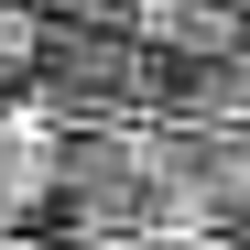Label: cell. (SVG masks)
Instances as JSON below:
<instances>
[{"mask_svg":"<svg viewBox=\"0 0 250 250\" xmlns=\"http://www.w3.org/2000/svg\"><path fill=\"white\" fill-rule=\"evenodd\" d=\"M55 185H65V120L22 87V98H0V229H33L55 207Z\"/></svg>","mask_w":250,"mask_h":250,"instance_id":"6da1fadb","label":"cell"},{"mask_svg":"<svg viewBox=\"0 0 250 250\" xmlns=\"http://www.w3.org/2000/svg\"><path fill=\"white\" fill-rule=\"evenodd\" d=\"M44 22H131V0H33Z\"/></svg>","mask_w":250,"mask_h":250,"instance_id":"7a4b0ae2","label":"cell"}]
</instances>
